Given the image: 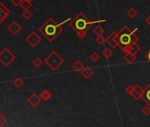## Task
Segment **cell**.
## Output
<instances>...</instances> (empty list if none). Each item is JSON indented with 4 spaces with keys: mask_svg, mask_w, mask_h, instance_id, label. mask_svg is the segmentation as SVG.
I'll return each instance as SVG.
<instances>
[{
    "mask_svg": "<svg viewBox=\"0 0 150 127\" xmlns=\"http://www.w3.org/2000/svg\"><path fill=\"white\" fill-rule=\"evenodd\" d=\"M143 94H144V89L142 88V87L139 84H136L132 96L135 99V101H139L142 98Z\"/></svg>",
    "mask_w": 150,
    "mask_h": 127,
    "instance_id": "cell-10",
    "label": "cell"
},
{
    "mask_svg": "<svg viewBox=\"0 0 150 127\" xmlns=\"http://www.w3.org/2000/svg\"><path fill=\"white\" fill-rule=\"evenodd\" d=\"M84 64L80 61V60H76L75 61L72 65H71V68L74 72H76V73H81L82 71V69L84 68Z\"/></svg>",
    "mask_w": 150,
    "mask_h": 127,
    "instance_id": "cell-13",
    "label": "cell"
},
{
    "mask_svg": "<svg viewBox=\"0 0 150 127\" xmlns=\"http://www.w3.org/2000/svg\"><path fill=\"white\" fill-rule=\"evenodd\" d=\"M10 10L3 4L0 3V24H2L9 16Z\"/></svg>",
    "mask_w": 150,
    "mask_h": 127,
    "instance_id": "cell-8",
    "label": "cell"
},
{
    "mask_svg": "<svg viewBox=\"0 0 150 127\" xmlns=\"http://www.w3.org/2000/svg\"><path fill=\"white\" fill-rule=\"evenodd\" d=\"M64 62V58L55 50H53L44 59V63L52 71H57L63 65Z\"/></svg>",
    "mask_w": 150,
    "mask_h": 127,
    "instance_id": "cell-4",
    "label": "cell"
},
{
    "mask_svg": "<svg viewBox=\"0 0 150 127\" xmlns=\"http://www.w3.org/2000/svg\"><path fill=\"white\" fill-rule=\"evenodd\" d=\"M141 112H142V114H143V115H145V116H148V115H150V106L146 104V105L142 109Z\"/></svg>",
    "mask_w": 150,
    "mask_h": 127,
    "instance_id": "cell-27",
    "label": "cell"
},
{
    "mask_svg": "<svg viewBox=\"0 0 150 127\" xmlns=\"http://www.w3.org/2000/svg\"><path fill=\"white\" fill-rule=\"evenodd\" d=\"M106 42L112 48L118 47V33L117 32H111L109 35V36L106 38Z\"/></svg>",
    "mask_w": 150,
    "mask_h": 127,
    "instance_id": "cell-7",
    "label": "cell"
},
{
    "mask_svg": "<svg viewBox=\"0 0 150 127\" xmlns=\"http://www.w3.org/2000/svg\"><path fill=\"white\" fill-rule=\"evenodd\" d=\"M138 11L134 8V7H130V9L127 11V16L130 18V19H132V20H133V19H135L136 17H137V15H138Z\"/></svg>",
    "mask_w": 150,
    "mask_h": 127,
    "instance_id": "cell-18",
    "label": "cell"
},
{
    "mask_svg": "<svg viewBox=\"0 0 150 127\" xmlns=\"http://www.w3.org/2000/svg\"><path fill=\"white\" fill-rule=\"evenodd\" d=\"M96 42L98 45H103L106 42V38L103 35H98L96 39Z\"/></svg>",
    "mask_w": 150,
    "mask_h": 127,
    "instance_id": "cell-22",
    "label": "cell"
},
{
    "mask_svg": "<svg viewBox=\"0 0 150 127\" xmlns=\"http://www.w3.org/2000/svg\"><path fill=\"white\" fill-rule=\"evenodd\" d=\"M134 87L135 86H133V85H129L127 87H126V93L129 95H132V93H133V90H134Z\"/></svg>",
    "mask_w": 150,
    "mask_h": 127,
    "instance_id": "cell-28",
    "label": "cell"
},
{
    "mask_svg": "<svg viewBox=\"0 0 150 127\" xmlns=\"http://www.w3.org/2000/svg\"><path fill=\"white\" fill-rule=\"evenodd\" d=\"M112 54H113V52H112V50L110 49H109V48H105L104 49H103V56L105 57V58H110L111 57V56H112Z\"/></svg>",
    "mask_w": 150,
    "mask_h": 127,
    "instance_id": "cell-21",
    "label": "cell"
},
{
    "mask_svg": "<svg viewBox=\"0 0 150 127\" xmlns=\"http://www.w3.org/2000/svg\"><path fill=\"white\" fill-rule=\"evenodd\" d=\"M42 40V37L36 32H31L26 38V42L33 48L36 47Z\"/></svg>",
    "mask_w": 150,
    "mask_h": 127,
    "instance_id": "cell-6",
    "label": "cell"
},
{
    "mask_svg": "<svg viewBox=\"0 0 150 127\" xmlns=\"http://www.w3.org/2000/svg\"><path fill=\"white\" fill-rule=\"evenodd\" d=\"M20 6L23 9V10H29V8L32 6V3L29 0H22Z\"/></svg>",
    "mask_w": 150,
    "mask_h": 127,
    "instance_id": "cell-19",
    "label": "cell"
},
{
    "mask_svg": "<svg viewBox=\"0 0 150 127\" xmlns=\"http://www.w3.org/2000/svg\"><path fill=\"white\" fill-rule=\"evenodd\" d=\"M142 99L147 105L150 106V83L144 89V94H143Z\"/></svg>",
    "mask_w": 150,
    "mask_h": 127,
    "instance_id": "cell-14",
    "label": "cell"
},
{
    "mask_svg": "<svg viewBox=\"0 0 150 127\" xmlns=\"http://www.w3.org/2000/svg\"><path fill=\"white\" fill-rule=\"evenodd\" d=\"M6 122V118L3 116V114L0 113V126H2Z\"/></svg>",
    "mask_w": 150,
    "mask_h": 127,
    "instance_id": "cell-29",
    "label": "cell"
},
{
    "mask_svg": "<svg viewBox=\"0 0 150 127\" xmlns=\"http://www.w3.org/2000/svg\"><path fill=\"white\" fill-rule=\"evenodd\" d=\"M146 23L148 26H150V14H149V16L146 19Z\"/></svg>",
    "mask_w": 150,
    "mask_h": 127,
    "instance_id": "cell-32",
    "label": "cell"
},
{
    "mask_svg": "<svg viewBox=\"0 0 150 127\" xmlns=\"http://www.w3.org/2000/svg\"><path fill=\"white\" fill-rule=\"evenodd\" d=\"M11 1H12V3H13L14 6H20V5H21V3L22 0H11Z\"/></svg>",
    "mask_w": 150,
    "mask_h": 127,
    "instance_id": "cell-30",
    "label": "cell"
},
{
    "mask_svg": "<svg viewBox=\"0 0 150 127\" xmlns=\"http://www.w3.org/2000/svg\"><path fill=\"white\" fill-rule=\"evenodd\" d=\"M71 20L69 18L65 20H63L60 23H57L53 18H49L47 21H45L42 27L39 28V31L43 35V36L49 41L53 42L58 35H60L63 32L62 26Z\"/></svg>",
    "mask_w": 150,
    "mask_h": 127,
    "instance_id": "cell-2",
    "label": "cell"
},
{
    "mask_svg": "<svg viewBox=\"0 0 150 127\" xmlns=\"http://www.w3.org/2000/svg\"><path fill=\"white\" fill-rule=\"evenodd\" d=\"M29 1H32V0H29Z\"/></svg>",
    "mask_w": 150,
    "mask_h": 127,
    "instance_id": "cell-33",
    "label": "cell"
},
{
    "mask_svg": "<svg viewBox=\"0 0 150 127\" xmlns=\"http://www.w3.org/2000/svg\"><path fill=\"white\" fill-rule=\"evenodd\" d=\"M139 50H140V48H139V46L137 44V42H133V43H132L129 47H128V52H130V53H132V54H137L138 52H139Z\"/></svg>",
    "mask_w": 150,
    "mask_h": 127,
    "instance_id": "cell-16",
    "label": "cell"
},
{
    "mask_svg": "<svg viewBox=\"0 0 150 127\" xmlns=\"http://www.w3.org/2000/svg\"><path fill=\"white\" fill-rule=\"evenodd\" d=\"M145 57H146V59L150 63V49L147 50V52H146V55H145Z\"/></svg>",
    "mask_w": 150,
    "mask_h": 127,
    "instance_id": "cell-31",
    "label": "cell"
},
{
    "mask_svg": "<svg viewBox=\"0 0 150 127\" xmlns=\"http://www.w3.org/2000/svg\"><path fill=\"white\" fill-rule=\"evenodd\" d=\"M32 16H33V14H32V13L29 10H24V12L22 13V17L25 20H29V19L32 18Z\"/></svg>",
    "mask_w": 150,
    "mask_h": 127,
    "instance_id": "cell-25",
    "label": "cell"
},
{
    "mask_svg": "<svg viewBox=\"0 0 150 127\" xmlns=\"http://www.w3.org/2000/svg\"><path fill=\"white\" fill-rule=\"evenodd\" d=\"M138 31V28L135 29H130L127 26H124L118 33V47L125 53L128 52V47L139 41V36L135 35Z\"/></svg>",
    "mask_w": 150,
    "mask_h": 127,
    "instance_id": "cell-3",
    "label": "cell"
},
{
    "mask_svg": "<svg viewBox=\"0 0 150 127\" xmlns=\"http://www.w3.org/2000/svg\"><path fill=\"white\" fill-rule=\"evenodd\" d=\"M41 101H42V99H41L40 95H36V94H33L28 98V103L30 106H32L33 108H36L40 104Z\"/></svg>",
    "mask_w": 150,
    "mask_h": 127,
    "instance_id": "cell-9",
    "label": "cell"
},
{
    "mask_svg": "<svg viewBox=\"0 0 150 127\" xmlns=\"http://www.w3.org/2000/svg\"><path fill=\"white\" fill-rule=\"evenodd\" d=\"M7 29H8V31H9L10 33H12V35H17L22 30V28H21V26L19 25L16 21H13V22H12V23L8 26Z\"/></svg>",
    "mask_w": 150,
    "mask_h": 127,
    "instance_id": "cell-11",
    "label": "cell"
},
{
    "mask_svg": "<svg viewBox=\"0 0 150 127\" xmlns=\"http://www.w3.org/2000/svg\"><path fill=\"white\" fill-rule=\"evenodd\" d=\"M15 58H16L15 55L8 48H5L0 52V63L5 67H8L15 60Z\"/></svg>",
    "mask_w": 150,
    "mask_h": 127,
    "instance_id": "cell-5",
    "label": "cell"
},
{
    "mask_svg": "<svg viewBox=\"0 0 150 127\" xmlns=\"http://www.w3.org/2000/svg\"><path fill=\"white\" fill-rule=\"evenodd\" d=\"M124 59H125V61L127 64H129V65H132V64H133V63L136 61L137 56H136L135 54L127 52V53H125V55L124 56Z\"/></svg>",
    "mask_w": 150,
    "mask_h": 127,
    "instance_id": "cell-15",
    "label": "cell"
},
{
    "mask_svg": "<svg viewBox=\"0 0 150 127\" xmlns=\"http://www.w3.org/2000/svg\"><path fill=\"white\" fill-rule=\"evenodd\" d=\"M33 65L36 67V68H40L42 65V60L40 57H36L34 61H33Z\"/></svg>",
    "mask_w": 150,
    "mask_h": 127,
    "instance_id": "cell-23",
    "label": "cell"
},
{
    "mask_svg": "<svg viewBox=\"0 0 150 127\" xmlns=\"http://www.w3.org/2000/svg\"><path fill=\"white\" fill-rule=\"evenodd\" d=\"M81 73L86 80H89L94 74V70L92 68H90L89 66H85L82 69V71L81 72Z\"/></svg>",
    "mask_w": 150,
    "mask_h": 127,
    "instance_id": "cell-12",
    "label": "cell"
},
{
    "mask_svg": "<svg viewBox=\"0 0 150 127\" xmlns=\"http://www.w3.org/2000/svg\"><path fill=\"white\" fill-rule=\"evenodd\" d=\"M51 96H52L51 93H50L49 90H47V89L42 90V91L41 92V94H40V97H41V99L43 100V101H48V100H50V99L51 98Z\"/></svg>",
    "mask_w": 150,
    "mask_h": 127,
    "instance_id": "cell-17",
    "label": "cell"
},
{
    "mask_svg": "<svg viewBox=\"0 0 150 127\" xmlns=\"http://www.w3.org/2000/svg\"><path fill=\"white\" fill-rule=\"evenodd\" d=\"M106 20H90L83 13H79L76 17L70 22V27L76 32L79 39L82 40L87 36L88 30L96 23L106 22Z\"/></svg>",
    "mask_w": 150,
    "mask_h": 127,
    "instance_id": "cell-1",
    "label": "cell"
},
{
    "mask_svg": "<svg viewBox=\"0 0 150 127\" xmlns=\"http://www.w3.org/2000/svg\"><path fill=\"white\" fill-rule=\"evenodd\" d=\"M99 59H100V56H99V54L97 52H93L90 55V60L92 62H97Z\"/></svg>",
    "mask_w": 150,
    "mask_h": 127,
    "instance_id": "cell-26",
    "label": "cell"
},
{
    "mask_svg": "<svg viewBox=\"0 0 150 127\" xmlns=\"http://www.w3.org/2000/svg\"><path fill=\"white\" fill-rule=\"evenodd\" d=\"M94 34H96L97 36H98V35H103L104 34V28H103L102 26L98 25L97 27L95 28V29H94Z\"/></svg>",
    "mask_w": 150,
    "mask_h": 127,
    "instance_id": "cell-20",
    "label": "cell"
},
{
    "mask_svg": "<svg viewBox=\"0 0 150 127\" xmlns=\"http://www.w3.org/2000/svg\"><path fill=\"white\" fill-rule=\"evenodd\" d=\"M23 84H24V80H23L22 79H21V78L15 79V80H13V85H14L15 87H22V86H23Z\"/></svg>",
    "mask_w": 150,
    "mask_h": 127,
    "instance_id": "cell-24",
    "label": "cell"
}]
</instances>
